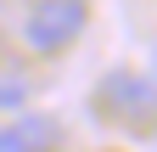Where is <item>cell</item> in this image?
Wrapping results in <instances>:
<instances>
[{
	"label": "cell",
	"mask_w": 157,
	"mask_h": 152,
	"mask_svg": "<svg viewBox=\"0 0 157 152\" xmlns=\"http://www.w3.org/2000/svg\"><path fill=\"white\" fill-rule=\"evenodd\" d=\"M95 102L107 107V118L129 124V130L157 124V85L146 79V73H135V68H112L101 79V90H95Z\"/></svg>",
	"instance_id": "obj_1"
},
{
	"label": "cell",
	"mask_w": 157,
	"mask_h": 152,
	"mask_svg": "<svg viewBox=\"0 0 157 152\" xmlns=\"http://www.w3.org/2000/svg\"><path fill=\"white\" fill-rule=\"evenodd\" d=\"M56 141V118L45 113H17L11 124H0V152H45Z\"/></svg>",
	"instance_id": "obj_3"
},
{
	"label": "cell",
	"mask_w": 157,
	"mask_h": 152,
	"mask_svg": "<svg viewBox=\"0 0 157 152\" xmlns=\"http://www.w3.org/2000/svg\"><path fill=\"white\" fill-rule=\"evenodd\" d=\"M84 23H90V6L84 0H39V6L28 11V23H23V34H28V45L34 51H67L78 34H84Z\"/></svg>",
	"instance_id": "obj_2"
},
{
	"label": "cell",
	"mask_w": 157,
	"mask_h": 152,
	"mask_svg": "<svg viewBox=\"0 0 157 152\" xmlns=\"http://www.w3.org/2000/svg\"><path fill=\"white\" fill-rule=\"evenodd\" d=\"M28 102V79H17V73H0V113H17Z\"/></svg>",
	"instance_id": "obj_4"
}]
</instances>
